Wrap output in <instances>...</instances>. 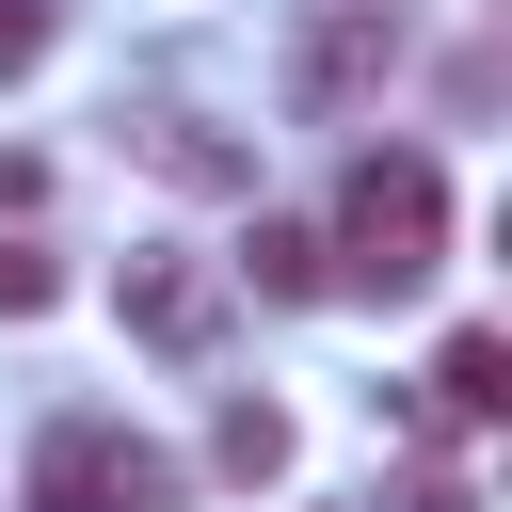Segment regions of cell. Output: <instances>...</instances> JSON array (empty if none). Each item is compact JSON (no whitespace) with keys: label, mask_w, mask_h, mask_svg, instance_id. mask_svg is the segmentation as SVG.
<instances>
[{"label":"cell","mask_w":512,"mask_h":512,"mask_svg":"<svg viewBox=\"0 0 512 512\" xmlns=\"http://www.w3.org/2000/svg\"><path fill=\"white\" fill-rule=\"evenodd\" d=\"M384 64H400V0H320V16L288 32V112H304V128H352V112L384 96Z\"/></svg>","instance_id":"3957f363"},{"label":"cell","mask_w":512,"mask_h":512,"mask_svg":"<svg viewBox=\"0 0 512 512\" xmlns=\"http://www.w3.org/2000/svg\"><path fill=\"white\" fill-rule=\"evenodd\" d=\"M48 64V0H0V80H32Z\"/></svg>","instance_id":"30bf717a"},{"label":"cell","mask_w":512,"mask_h":512,"mask_svg":"<svg viewBox=\"0 0 512 512\" xmlns=\"http://www.w3.org/2000/svg\"><path fill=\"white\" fill-rule=\"evenodd\" d=\"M320 256H336V288H368V304H416V288L448 272V176H432L416 144L352 160V176H336V224H320Z\"/></svg>","instance_id":"6da1fadb"},{"label":"cell","mask_w":512,"mask_h":512,"mask_svg":"<svg viewBox=\"0 0 512 512\" xmlns=\"http://www.w3.org/2000/svg\"><path fill=\"white\" fill-rule=\"evenodd\" d=\"M176 448H144L128 416H48L32 432V512H176Z\"/></svg>","instance_id":"7a4b0ae2"},{"label":"cell","mask_w":512,"mask_h":512,"mask_svg":"<svg viewBox=\"0 0 512 512\" xmlns=\"http://www.w3.org/2000/svg\"><path fill=\"white\" fill-rule=\"evenodd\" d=\"M400 512H480V480H464V464H416V480H400Z\"/></svg>","instance_id":"8fae6325"},{"label":"cell","mask_w":512,"mask_h":512,"mask_svg":"<svg viewBox=\"0 0 512 512\" xmlns=\"http://www.w3.org/2000/svg\"><path fill=\"white\" fill-rule=\"evenodd\" d=\"M112 320H128L144 352H208V336H224V256H128V272H112Z\"/></svg>","instance_id":"277c9868"},{"label":"cell","mask_w":512,"mask_h":512,"mask_svg":"<svg viewBox=\"0 0 512 512\" xmlns=\"http://www.w3.org/2000/svg\"><path fill=\"white\" fill-rule=\"evenodd\" d=\"M144 160H160L176 192H240V176H256V160H240L224 128H192V112H160V128H144Z\"/></svg>","instance_id":"8992f818"},{"label":"cell","mask_w":512,"mask_h":512,"mask_svg":"<svg viewBox=\"0 0 512 512\" xmlns=\"http://www.w3.org/2000/svg\"><path fill=\"white\" fill-rule=\"evenodd\" d=\"M240 272H256L272 304H320V288H336V256H320V224H256V256H240Z\"/></svg>","instance_id":"52a82bcc"},{"label":"cell","mask_w":512,"mask_h":512,"mask_svg":"<svg viewBox=\"0 0 512 512\" xmlns=\"http://www.w3.org/2000/svg\"><path fill=\"white\" fill-rule=\"evenodd\" d=\"M432 416H448V432H496V416H512V336L464 320V336L432 352Z\"/></svg>","instance_id":"5b68a950"},{"label":"cell","mask_w":512,"mask_h":512,"mask_svg":"<svg viewBox=\"0 0 512 512\" xmlns=\"http://www.w3.org/2000/svg\"><path fill=\"white\" fill-rule=\"evenodd\" d=\"M208 464H224V480H288V416H272V400H224V416H208Z\"/></svg>","instance_id":"ba28073f"},{"label":"cell","mask_w":512,"mask_h":512,"mask_svg":"<svg viewBox=\"0 0 512 512\" xmlns=\"http://www.w3.org/2000/svg\"><path fill=\"white\" fill-rule=\"evenodd\" d=\"M64 304V256L48 240H0V320H48Z\"/></svg>","instance_id":"9c48e42d"}]
</instances>
